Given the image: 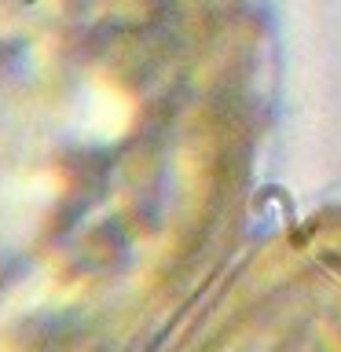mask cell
Instances as JSON below:
<instances>
[{
  "mask_svg": "<svg viewBox=\"0 0 341 352\" xmlns=\"http://www.w3.org/2000/svg\"><path fill=\"white\" fill-rule=\"evenodd\" d=\"M173 352H341V198L253 235Z\"/></svg>",
  "mask_w": 341,
  "mask_h": 352,
  "instance_id": "obj_1",
  "label": "cell"
}]
</instances>
